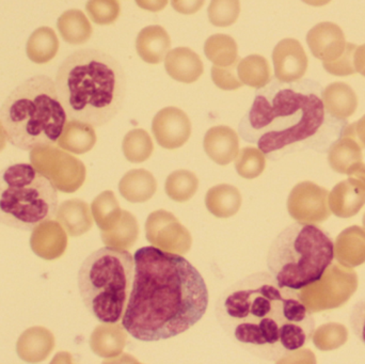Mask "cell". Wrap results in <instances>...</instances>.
<instances>
[{
    "mask_svg": "<svg viewBox=\"0 0 365 364\" xmlns=\"http://www.w3.org/2000/svg\"><path fill=\"white\" fill-rule=\"evenodd\" d=\"M221 328L249 354L277 361L304 348L315 321L297 291L281 288L269 273H255L227 288L218 299Z\"/></svg>",
    "mask_w": 365,
    "mask_h": 364,
    "instance_id": "6da1fadb",
    "label": "cell"
},
{
    "mask_svg": "<svg viewBox=\"0 0 365 364\" xmlns=\"http://www.w3.org/2000/svg\"><path fill=\"white\" fill-rule=\"evenodd\" d=\"M122 326L140 342L173 339L195 326L210 303L200 271L180 254L154 246L137 250Z\"/></svg>",
    "mask_w": 365,
    "mask_h": 364,
    "instance_id": "7a4b0ae2",
    "label": "cell"
},
{
    "mask_svg": "<svg viewBox=\"0 0 365 364\" xmlns=\"http://www.w3.org/2000/svg\"><path fill=\"white\" fill-rule=\"evenodd\" d=\"M323 93L311 79L274 85L267 95H257L240 135L268 157L299 149L326 153L343 138L349 123L327 110Z\"/></svg>",
    "mask_w": 365,
    "mask_h": 364,
    "instance_id": "3957f363",
    "label": "cell"
},
{
    "mask_svg": "<svg viewBox=\"0 0 365 364\" xmlns=\"http://www.w3.org/2000/svg\"><path fill=\"white\" fill-rule=\"evenodd\" d=\"M55 83L70 120L105 125L123 106V68L105 51L81 49L68 56L58 70Z\"/></svg>",
    "mask_w": 365,
    "mask_h": 364,
    "instance_id": "277c9868",
    "label": "cell"
},
{
    "mask_svg": "<svg viewBox=\"0 0 365 364\" xmlns=\"http://www.w3.org/2000/svg\"><path fill=\"white\" fill-rule=\"evenodd\" d=\"M66 118L55 81L45 75L24 81L6 96L0 108V124L6 140L23 151L58 142Z\"/></svg>",
    "mask_w": 365,
    "mask_h": 364,
    "instance_id": "5b68a950",
    "label": "cell"
},
{
    "mask_svg": "<svg viewBox=\"0 0 365 364\" xmlns=\"http://www.w3.org/2000/svg\"><path fill=\"white\" fill-rule=\"evenodd\" d=\"M336 256L334 239L317 224L295 222L268 248L266 264L281 288L300 291L323 279Z\"/></svg>",
    "mask_w": 365,
    "mask_h": 364,
    "instance_id": "8992f818",
    "label": "cell"
},
{
    "mask_svg": "<svg viewBox=\"0 0 365 364\" xmlns=\"http://www.w3.org/2000/svg\"><path fill=\"white\" fill-rule=\"evenodd\" d=\"M134 274V256L119 248H101L83 261L77 276L79 294L98 322L118 324L122 321Z\"/></svg>",
    "mask_w": 365,
    "mask_h": 364,
    "instance_id": "52a82bcc",
    "label": "cell"
},
{
    "mask_svg": "<svg viewBox=\"0 0 365 364\" xmlns=\"http://www.w3.org/2000/svg\"><path fill=\"white\" fill-rule=\"evenodd\" d=\"M53 184L31 164L11 165L0 171V224L32 231L57 214Z\"/></svg>",
    "mask_w": 365,
    "mask_h": 364,
    "instance_id": "ba28073f",
    "label": "cell"
},
{
    "mask_svg": "<svg viewBox=\"0 0 365 364\" xmlns=\"http://www.w3.org/2000/svg\"><path fill=\"white\" fill-rule=\"evenodd\" d=\"M30 162L59 192H77L86 180L85 165L78 158L53 145L30 151Z\"/></svg>",
    "mask_w": 365,
    "mask_h": 364,
    "instance_id": "9c48e42d",
    "label": "cell"
},
{
    "mask_svg": "<svg viewBox=\"0 0 365 364\" xmlns=\"http://www.w3.org/2000/svg\"><path fill=\"white\" fill-rule=\"evenodd\" d=\"M152 132L160 147L168 150L179 149L190 137L191 122L181 109L166 107L154 117Z\"/></svg>",
    "mask_w": 365,
    "mask_h": 364,
    "instance_id": "30bf717a",
    "label": "cell"
},
{
    "mask_svg": "<svg viewBox=\"0 0 365 364\" xmlns=\"http://www.w3.org/2000/svg\"><path fill=\"white\" fill-rule=\"evenodd\" d=\"M274 75L280 83L300 80L308 68V58L302 44L294 38H284L272 53Z\"/></svg>",
    "mask_w": 365,
    "mask_h": 364,
    "instance_id": "8fae6325",
    "label": "cell"
},
{
    "mask_svg": "<svg viewBox=\"0 0 365 364\" xmlns=\"http://www.w3.org/2000/svg\"><path fill=\"white\" fill-rule=\"evenodd\" d=\"M307 42L314 57L330 62L344 53L345 36L342 29L334 23H321L307 36Z\"/></svg>",
    "mask_w": 365,
    "mask_h": 364,
    "instance_id": "7c38bea8",
    "label": "cell"
},
{
    "mask_svg": "<svg viewBox=\"0 0 365 364\" xmlns=\"http://www.w3.org/2000/svg\"><path fill=\"white\" fill-rule=\"evenodd\" d=\"M30 246L38 258L56 260L66 251L68 237L59 222L47 220L32 230Z\"/></svg>",
    "mask_w": 365,
    "mask_h": 364,
    "instance_id": "4fadbf2b",
    "label": "cell"
},
{
    "mask_svg": "<svg viewBox=\"0 0 365 364\" xmlns=\"http://www.w3.org/2000/svg\"><path fill=\"white\" fill-rule=\"evenodd\" d=\"M203 145L208 157L220 166H227L233 162L240 150L235 130L225 125L210 128L204 137Z\"/></svg>",
    "mask_w": 365,
    "mask_h": 364,
    "instance_id": "5bb4252c",
    "label": "cell"
},
{
    "mask_svg": "<svg viewBox=\"0 0 365 364\" xmlns=\"http://www.w3.org/2000/svg\"><path fill=\"white\" fill-rule=\"evenodd\" d=\"M165 59V68L169 76L180 83H195L203 74L201 58L188 47L173 49Z\"/></svg>",
    "mask_w": 365,
    "mask_h": 364,
    "instance_id": "9a60e30c",
    "label": "cell"
},
{
    "mask_svg": "<svg viewBox=\"0 0 365 364\" xmlns=\"http://www.w3.org/2000/svg\"><path fill=\"white\" fill-rule=\"evenodd\" d=\"M55 338L44 327H32L21 333L16 344L19 358L25 363H38L44 361L53 352Z\"/></svg>",
    "mask_w": 365,
    "mask_h": 364,
    "instance_id": "2e32d148",
    "label": "cell"
},
{
    "mask_svg": "<svg viewBox=\"0 0 365 364\" xmlns=\"http://www.w3.org/2000/svg\"><path fill=\"white\" fill-rule=\"evenodd\" d=\"M170 47V36L162 26H148L137 36V53L147 63H160L168 55Z\"/></svg>",
    "mask_w": 365,
    "mask_h": 364,
    "instance_id": "e0dca14e",
    "label": "cell"
},
{
    "mask_svg": "<svg viewBox=\"0 0 365 364\" xmlns=\"http://www.w3.org/2000/svg\"><path fill=\"white\" fill-rule=\"evenodd\" d=\"M58 222L71 236H81L92 228L89 205L78 199L64 201L56 214Z\"/></svg>",
    "mask_w": 365,
    "mask_h": 364,
    "instance_id": "ac0fdd59",
    "label": "cell"
},
{
    "mask_svg": "<svg viewBox=\"0 0 365 364\" xmlns=\"http://www.w3.org/2000/svg\"><path fill=\"white\" fill-rule=\"evenodd\" d=\"M158 189L155 177L145 169L128 171L119 184L120 194L133 203L150 200Z\"/></svg>",
    "mask_w": 365,
    "mask_h": 364,
    "instance_id": "d6986e66",
    "label": "cell"
},
{
    "mask_svg": "<svg viewBox=\"0 0 365 364\" xmlns=\"http://www.w3.org/2000/svg\"><path fill=\"white\" fill-rule=\"evenodd\" d=\"M96 143V134L93 126L85 122H66L61 136L58 139V145L62 150L73 154H85L91 151Z\"/></svg>",
    "mask_w": 365,
    "mask_h": 364,
    "instance_id": "ffe728a7",
    "label": "cell"
},
{
    "mask_svg": "<svg viewBox=\"0 0 365 364\" xmlns=\"http://www.w3.org/2000/svg\"><path fill=\"white\" fill-rule=\"evenodd\" d=\"M208 211L219 218L235 215L242 205L240 190L229 184H220L208 190L205 197Z\"/></svg>",
    "mask_w": 365,
    "mask_h": 364,
    "instance_id": "44dd1931",
    "label": "cell"
},
{
    "mask_svg": "<svg viewBox=\"0 0 365 364\" xmlns=\"http://www.w3.org/2000/svg\"><path fill=\"white\" fill-rule=\"evenodd\" d=\"M58 49L59 40L55 31L49 27H40L28 38L26 53L34 63L45 64L55 58Z\"/></svg>",
    "mask_w": 365,
    "mask_h": 364,
    "instance_id": "7402d4cb",
    "label": "cell"
},
{
    "mask_svg": "<svg viewBox=\"0 0 365 364\" xmlns=\"http://www.w3.org/2000/svg\"><path fill=\"white\" fill-rule=\"evenodd\" d=\"M58 30L62 38L68 44L81 45L87 42L92 34V26L81 10H68L57 21Z\"/></svg>",
    "mask_w": 365,
    "mask_h": 364,
    "instance_id": "603a6c76",
    "label": "cell"
},
{
    "mask_svg": "<svg viewBox=\"0 0 365 364\" xmlns=\"http://www.w3.org/2000/svg\"><path fill=\"white\" fill-rule=\"evenodd\" d=\"M125 329L115 324H103L96 327L90 340V346L94 354L103 358H111L121 354L125 344L110 342L111 340L124 337Z\"/></svg>",
    "mask_w": 365,
    "mask_h": 364,
    "instance_id": "cb8c5ba5",
    "label": "cell"
},
{
    "mask_svg": "<svg viewBox=\"0 0 365 364\" xmlns=\"http://www.w3.org/2000/svg\"><path fill=\"white\" fill-rule=\"evenodd\" d=\"M204 53L214 66L227 68L237 63V44L232 36L227 34L210 36L204 45Z\"/></svg>",
    "mask_w": 365,
    "mask_h": 364,
    "instance_id": "d4e9b609",
    "label": "cell"
},
{
    "mask_svg": "<svg viewBox=\"0 0 365 364\" xmlns=\"http://www.w3.org/2000/svg\"><path fill=\"white\" fill-rule=\"evenodd\" d=\"M237 76L242 85L263 88L269 83L270 68L267 60L259 55H251L237 63Z\"/></svg>",
    "mask_w": 365,
    "mask_h": 364,
    "instance_id": "484cf974",
    "label": "cell"
},
{
    "mask_svg": "<svg viewBox=\"0 0 365 364\" xmlns=\"http://www.w3.org/2000/svg\"><path fill=\"white\" fill-rule=\"evenodd\" d=\"M92 214L96 224L102 231H110L118 224L119 217L122 216L119 203L115 194L110 190L102 192L94 199L91 205Z\"/></svg>",
    "mask_w": 365,
    "mask_h": 364,
    "instance_id": "4316f807",
    "label": "cell"
},
{
    "mask_svg": "<svg viewBox=\"0 0 365 364\" xmlns=\"http://www.w3.org/2000/svg\"><path fill=\"white\" fill-rule=\"evenodd\" d=\"M199 187V180L195 173L188 170H178L171 173L165 184V190L169 198L177 202L190 200Z\"/></svg>",
    "mask_w": 365,
    "mask_h": 364,
    "instance_id": "83f0119b",
    "label": "cell"
},
{
    "mask_svg": "<svg viewBox=\"0 0 365 364\" xmlns=\"http://www.w3.org/2000/svg\"><path fill=\"white\" fill-rule=\"evenodd\" d=\"M151 137L145 130L137 128L130 130L123 139V153L130 162H143L149 160L153 152Z\"/></svg>",
    "mask_w": 365,
    "mask_h": 364,
    "instance_id": "f1b7e54d",
    "label": "cell"
},
{
    "mask_svg": "<svg viewBox=\"0 0 365 364\" xmlns=\"http://www.w3.org/2000/svg\"><path fill=\"white\" fill-rule=\"evenodd\" d=\"M265 155L257 147H244L236 157V171L240 177L247 180L255 179L265 169Z\"/></svg>",
    "mask_w": 365,
    "mask_h": 364,
    "instance_id": "f546056e",
    "label": "cell"
},
{
    "mask_svg": "<svg viewBox=\"0 0 365 364\" xmlns=\"http://www.w3.org/2000/svg\"><path fill=\"white\" fill-rule=\"evenodd\" d=\"M323 98L327 110L338 118H340L341 103H344L346 106L354 110L357 106V98H356L355 92L346 83H336L328 85L324 91Z\"/></svg>",
    "mask_w": 365,
    "mask_h": 364,
    "instance_id": "4dcf8cb0",
    "label": "cell"
},
{
    "mask_svg": "<svg viewBox=\"0 0 365 364\" xmlns=\"http://www.w3.org/2000/svg\"><path fill=\"white\" fill-rule=\"evenodd\" d=\"M208 19L217 27H229L237 21L240 0H212L208 6Z\"/></svg>",
    "mask_w": 365,
    "mask_h": 364,
    "instance_id": "1f68e13d",
    "label": "cell"
},
{
    "mask_svg": "<svg viewBox=\"0 0 365 364\" xmlns=\"http://www.w3.org/2000/svg\"><path fill=\"white\" fill-rule=\"evenodd\" d=\"M86 10L93 23L110 25L117 21L121 8L118 0H88Z\"/></svg>",
    "mask_w": 365,
    "mask_h": 364,
    "instance_id": "d6a6232c",
    "label": "cell"
},
{
    "mask_svg": "<svg viewBox=\"0 0 365 364\" xmlns=\"http://www.w3.org/2000/svg\"><path fill=\"white\" fill-rule=\"evenodd\" d=\"M237 63L227 68L214 66L212 68V79L215 85L221 90L231 91V90L240 89L242 87V81L238 78Z\"/></svg>",
    "mask_w": 365,
    "mask_h": 364,
    "instance_id": "836d02e7",
    "label": "cell"
},
{
    "mask_svg": "<svg viewBox=\"0 0 365 364\" xmlns=\"http://www.w3.org/2000/svg\"><path fill=\"white\" fill-rule=\"evenodd\" d=\"M357 46L354 44H347L345 47L344 53L341 56L340 60L336 62H324V68L334 75H349L356 72L355 66H353L351 59L354 57V51H356Z\"/></svg>",
    "mask_w": 365,
    "mask_h": 364,
    "instance_id": "e575fe53",
    "label": "cell"
},
{
    "mask_svg": "<svg viewBox=\"0 0 365 364\" xmlns=\"http://www.w3.org/2000/svg\"><path fill=\"white\" fill-rule=\"evenodd\" d=\"M349 326L354 335L365 345V298L356 303L351 310Z\"/></svg>",
    "mask_w": 365,
    "mask_h": 364,
    "instance_id": "d590c367",
    "label": "cell"
},
{
    "mask_svg": "<svg viewBox=\"0 0 365 364\" xmlns=\"http://www.w3.org/2000/svg\"><path fill=\"white\" fill-rule=\"evenodd\" d=\"M204 2L205 0H171L173 8L185 15L195 14L204 6Z\"/></svg>",
    "mask_w": 365,
    "mask_h": 364,
    "instance_id": "8d00e7d4",
    "label": "cell"
},
{
    "mask_svg": "<svg viewBox=\"0 0 365 364\" xmlns=\"http://www.w3.org/2000/svg\"><path fill=\"white\" fill-rule=\"evenodd\" d=\"M138 6L150 12H160L168 4V0H135Z\"/></svg>",
    "mask_w": 365,
    "mask_h": 364,
    "instance_id": "74e56055",
    "label": "cell"
},
{
    "mask_svg": "<svg viewBox=\"0 0 365 364\" xmlns=\"http://www.w3.org/2000/svg\"><path fill=\"white\" fill-rule=\"evenodd\" d=\"M354 64L356 72H359L365 76V44L356 48L354 53Z\"/></svg>",
    "mask_w": 365,
    "mask_h": 364,
    "instance_id": "f35d334b",
    "label": "cell"
},
{
    "mask_svg": "<svg viewBox=\"0 0 365 364\" xmlns=\"http://www.w3.org/2000/svg\"><path fill=\"white\" fill-rule=\"evenodd\" d=\"M302 1L310 4V6H324V4H327L328 2L331 1V0H302Z\"/></svg>",
    "mask_w": 365,
    "mask_h": 364,
    "instance_id": "ab89813d",
    "label": "cell"
},
{
    "mask_svg": "<svg viewBox=\"0 0 365 364\" xmlns=\"http://www.w3.org/2000/svg\"><path fill=\"white\" fill-rule=\"evenodd\" d=\"M6 137L4 134V128H2L1 124H0V151L6 147Z\"/></svg>",
    "mask_w": 365,
    "mask_h": 364,
    "instance_id": "60d3db41",
    "label": "cell"
}]
</instances>
